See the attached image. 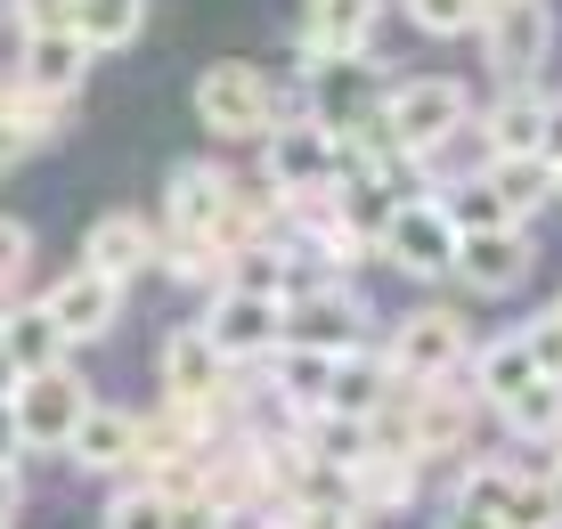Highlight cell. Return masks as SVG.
Masks as SVG:
<instances>
[{
	"mask_svg": "<svg viewBox=\"0 0 562 529\" xmlns=\"http://www.w3.org/2000/svg\"><path fill=\"white\" fill-rule=\"evenodd\" d=\"M139 0H74V42H82L90 57L99 49H123V42H139Z\"/></svg>",
	"mask_w": 562,
	"mask_h": 529,
	"instance_id": "cell-26",
	"label": "cell"
},
{
	"mask_svg": "<svg viewBox=\"0 0 562 529\" xmlns=\"http://www.w3.org/2000/svg\"><path fill=\"white\" fill-rule=\"evenodd\" d=\"M375 123H383V147L392 155H432V147H449L464 131V82H449V74L400 82V90H383Z\"/></svg>",
	"mask_w": 562,
	"mask_h": 529,
	"instance_id": "cell-1",
	"label": "cell"
},
{
	"mask_svg": "<svg viewBox=\"0 0 562 529\" xmlns=\"http://www.w3.org/2000/svg\"><path fill=\"white\" fill-rule=\"evenodd\" d=\"M278 318H285V293H254V285H228L204 318V342L221 350L228 367L237 359H269L278 350Z\"/></svg>",
	"mask_w": 562,
	"mask_h": 529,
	"instance_id": "cell-6",
	"label": "cell"
},
{
	"mask_svg": "<svg viewBox=\"0 0 562 529\" xmlns=\"http://www.w3.org/2000/svg\"><path fill=\"white\" fill-rule=\"evenodd\" d=\"M554 309H562V302H554Z\"/></svg>",
	"mask_w": 562,
	"mask_h": 529,
	"instance_id": "cell-47",
	"label": "cell"
},
{
	"mask_svg": "<svg viewBox=\"0 0 562 529\" xmlns=\"http://www.w3.org/2000/svg\"><path fill=\"white\" fill-rule=\"evenodd\" d=\"M302 106H310V131H326V139H351V131L375 123L383 82H375V66H367V57H310Z\"/></svg>",
	"mask_w": 562,
	"mask_h": 529,
	"instance_id": "cell-3",
	"label": "cell"
},
{
	"mask_svg": "<svg viewBox=\"0 0 562 529\" xmlns=\"http://www.w3.org/2000/svg\"><path fill=\"white\" fill-rule=\"evenodd\" d=\"M408 497H416V457L367 448V457L351 464V514H400Z\"/></svg>",
	"mask_w": 562,
	"mask_h": 529,
	"instance_id": "cell-21",
	"label": "cell"
},
{
	"mask_svg": "<svg viewBox=\"0 0 562 529\" xmlns=\"http://www.w3.org/2000/svg\"><path fill=\"white\" fill-rule=\"evenodd\" d=\"M449 278H464L473 293H514L530 278V237H521V221L506 228H473V237H457V261Z\"/></svg>",
	"mask_w": 562,
	"mask_h": 529,
	"instance_id": "cell-11",
	"label": "cell"
},
{
	"mask_svg": "<svg viewBox=\"0 0 562 529\" xmlns=\"http://www.w3.org/2000/svg\"><path fill=\"white\" fill-rule=\"evenodd\" d=\"M326 375H335V350H302V342L269 350V391L294 399V407H318L326 399Z\"/></svg>",
	"mask_w": 562,
	"mask_h": 529,
	"instance_id": "cell-24",
	"label": "cell"
},
{
	"mask_svg": "<svg viewBox=\"0 0 562 529\" xmlns=\"http://www.w3.org/2000/svg\"><path fill=\"white\" fill-rule=\"evenodd\" d=\"M164 505H171V488H155V481H131V488H114V505H106V529H164Z\"/></svg>",
	"mask_w": 562,
	"mask_h": 529,
	"instance_id": "cell-30",
	"label": "cell"
},
{
	"mask_svg": "<svg viewBox=\"0 0 562 529\" xmlns=\"http://www.w3.org/2000/svg\"><path fill=\"white\" fill-rule=\"evenodd\" d=\"M383 252H392L408 278H449V261H457V228L440 221L432 195H400L392 221H383Z\"/></svg>",
	"mask_w": 562,
	"mask_h": 529,
	"instance_id": "cell-7",
	"label": "cell"
},
{
	"mask_svg": "<svg viewBox=\"0 0 562 529\" xmlns=\"http://www.w3.org/2000/svg\"><path fill=\"white\" fill-rule=\"evenodd\" d=\"M481 188L506 204V221H521V212H538V204L554 195V164H538V155H497Z\"/></svg>",
	"mask_w": 562,
	"mask_h": 529,
	"instance_id": "cell-25",
	"label": "cell"
},
{
	"mask_svg": "<svg viewBox=\"0 0 562 529\" xmlns=\"http://www.w3.org/2000/svg\"><path fill=\"white\" fill-rule=\"evenodd\" d=\"M42 309L57 318V335L66 342H99L114 318H123V285L99 278V269H66L49 293H42Z\"/></svg>",
	"mask_w": 562,
	"mask_h": 529,
	"instance_id": "cell-12",
	"label": "cell"
},
{
	"mask_svg": "<svg viewBox=\"0 0 562 529\" xmlns=\"http://www.w3.org/2000/svg\"><path fill=\"white\" fill-rule=\"evenodd\" d=\"M538 123H547V98L530 82H506V98L481 123V139H490V155H538Z\"/></svg>",
	"mask_w": 562,
	"mask_h": 529,
	"instance_id": "cell-23",
	"label": "cell"
},
{
	"mask_svg": "<svg viewBox=\"0 0 562 529\" xmlns=\"http://www.w3.org/2000/svg\"><path fill=\"white\" fill-rule=\"evenodd\" d=\"M440 529H497L490 514H464V505H449V521H440Z\"/></svg>",
	"mask_w": 562,
	"mask_h": 529,
	"instance_id": "cell-42",
	"label": "cell"
},
{
	"mask_svg": "<svg viewBox=\"0 0 562 529\" xmlns=\"http://www.w3.org/2000/svg\"><path fill=\"white\" fill-rule=\"evenodd\" d=\"M90 74V49L74 42V33H25V66H16V82L42 90V98H74Z\"/></svg>",
	"mask_w": 562,
	"mask_h": 529,
	"instance_id": "cell-20",
	"label": "cell"
},
{
	"mask_svg": "<svg viewBox=\"0 0 562 529\" xmlns=\"http://www.w3.org/2000/svg\"><path fill=\"white\" fill-rule=\"evenodd\" d=\"M521 342H530V367L547 383H562V309H547L538 326H521Z\"/></svg>",
	"mask_w": 562,
	"mask_h": 529,
	"instance_id": "cell-34",
	"label": "cell"
},
{
	"mask_svg": "<svg viewBox=\"0 0 562 529\" xmlns=\"http://www.w3.org/2000/svg\"><path fill=\"white\" fill-rule=\"evenodd\" d=\"M554 195H562V164H554Z\"/></svg>",
	"mask_w": 562,
	"mask_h": 529,
	"instance_id": "cell-46",
	"label": "cell"
},
{
	"mask_svg": "<svg viewBox=\"0 0 562 529\" xmlns=\"http://www.w3.org/2000/svg\"><path fill=\"white\" fill-rule=\"evenodd\" d=\"M221 375H228V359L204 342V326H180V335L164 342V391L180 407H204V399H221Z\"/></svg>",
	"mask_w": 562,
	"mask_h": 529,
	"instance_id": "cell-17",
	"label": "cell"
},
{
	"mask_svg": "<svg viewBox=\"0 0 562 529\" xmlns=\"http://www.w3.org/2000/svg\"><path fill=\"white\" fill-rule=\"evenodd\" d=\"M196 114H204V131H221V139H261V131L285 114V98H278V82H269L261 66L221 57V66H204V82H196Z\"/></svg>",
	"mask_w": 562,
	"mask_h": 529,
	"instance_id": "cell-2",
	"label": "cell"
},
{
	"mask_svg": "<svg viewBox=\"0 0 562 529\" xmlns=\"http://www.w3.org/2000/svg\"><path fill=\"white\" fill-rule=\"evenodd\" d=\"M90 407V383L74 367H42V375H16L9 383V424H16V448H66V432L82 424Z\"/></svg>",
	"mask_w": 562,
	"mask_h": 529,
	"instance_id": "cell-4",
	"label": "cell"
},
{
	"mask_svg": "<svg viewBox=\"0 0 562 529\" xmlns=\"http://www.w3.org/2000/svg\"><path fill=\"white\" fill-rule=\"evenodd\" d=\"M16 25L25 33H74V0H16Z\"/></svg>",
	"mask_w": 562,
	"mask_h": 529,
	"instance_id": "cell-36",
	"label": "cell"
},
{
	"mask_svg": "<svg viewBox=\"0 0 562 529\" xmlns=\"http://www.w3.org/2000/svg\"><path fill=\"white\" fill-rule=\"evenodd\" d=\"M278 342H302V350H359L367 342V302L342 285H318L302 302H285L278 318Z\"/></svg>",
	"mask_w": 562,
	"mask_h": 529,
	"instance_id": "cell-8",
	"label": "cell"
},
{
	"mask_svg": "<svg viewBox=\"0 0 562 529\" xmlns=\"http://www.w3.org/2000/svg\"><path fill=\"white\" fill-rule=\"evenodd\" d=\"M164 204H171V237H212L221 245V221H228V204H237V180L212 171V164H180Z\"/></svg>",
	"mask_w": 562,
	"mask_h": 529,
	"instance_id": "cell-13",
	"label": "cell"
},
{
	"mask_svg": "<svg viewBox=\"0 0 562 529\" xmlns=\"http://www.w3.org/2000/svg\"><path fill=\"white\" fill-rule=\"evenodd\" d=\"M481 9H490V0H408V16L432 33V42H457L464 25H481Z\"/></svg>",
	"mask_w": 562,
	"mask_h": 529,
	"instance_id": "cell-32",
	"label": "cell"
},
{
	"mask_svg": "<svg viewBox=\"0 0 562 529\" xmlns=\"http://www.w3.org/2000/svg\"><path fill=\"white\" fill-rule=\"evenodd\" d=\"M0 342H9V367H16V375L66 367V335H57V318H49L42 302H16L9 318H0Z\"/></svg>",
	"mask_w": 562,
	"mask_h": 529,
	"instance_id": "cell-22",
	"label": "cell"
},
{
	"mask_svg": "<svg viewBox=\"0 0 562 529\" xmlns=\"http://www.w3.org/2000/svg\"><path fill=\"white\" fill-rule=\"evenodd\" d=\"M164 529H228V505H212L204 488H188V497L164 505Z\"/></svg>",
	"mask_w": 562,
	"mask_h": 529,
	"instance_id": "cell-35",
	"label": "cell"
},
{
	"mask_svg": "<svg viewBox=\"0 0 562 529\" xmlns=\"http://www.w3.org/2000/svg\"><path fill=\"white\" fill-rule=\"evenodd\" d=\"M66 457L74 473H123V464H139V424L123 416V407H82V424L66 432Z\"/></svg>",
	"mask_w": 562,
	"mask_h": 529,
	"instance_id": "cell-14",
	"label": "cell"
},
{
	"mask_svg": "<svg viewBox=\"0 0 562 529\" xmlns=\"http://www.w3.org/2000/svg\"><path fill=\"white\" fill-rule=\"evenodd\" d=\"M25 261H33V237H25L16 221H0V285L25 278Z\"/></svg>",
	"mask_w": 562,
	"mask_h": 529,
	"instance_id": "cell-37",
	"label": "cell"
},
{
	"mask_svg": "<svg viewBox=\"0 0 562 529\" xmlns=\"http://www.w3.org/2000/svg\"><path fill=\"white\" fill-rule=\"evenodd\" d=\"M538 164H562V98H547V123H538Z\"/></svg>",
	"mask_w": 562,
	"mask_h": 529,
	"instance_id": "cell-40",
	"label": "cell"
},
{
	"mask_svg": "<svg viewBox=\"0 0 562 529\" xmlns=\"http://www.w3.org/2000/svg\"><path fill=\"white\" fill-rule=\"evenodd\" d=\"M440 221L457 228V237H473V228H506V204H497L490 188H457V195H432Z\"/></svg>",
	"mask_w": 562,
	"mask_h": 529,
	"instance_id": "cell-31",
	"label": "cell"
},
{
	"mask_svg": "<svg viewBox=\"0 0 562 529\" xmlns=\"http://www.w3.org/2000/svg\"><path fill=\"white\" fill-rule=\"evenodd\" d=\"M335 188V139L310 123H269V195H326Z\"/></svg>",
	"mask_w": 562,
	"mask_h": 529,
	"instance_id": "cell-10",
	"label": "cell"
},
{
	"mask_svg": "<svg viewBox=\"0 0 562 529\" xmlns=\"http://www.w3.org/2000/svg\"><path fill=\"white\" fill-rule=\"evenodd\" d=\"M481 49H490V74L506 82H530L554 49V9L547 0H490L481 9Z\"/></svg>",
	"mask_w": 562,
	"mask_h": 529,
	"instance_id": "cell-5",
	"label": "cell"
},
{
	"mask_svg": "<svg viewBox=\"0 0 562 529\" xmlns=\"http://www.w3.org/2000/svg\"><path fill=\"white\" fill-rule=\"evenodd\" d=\"M497 529H562L554 521V497H547V473H514L506 497H497Z\"/></svg>",
	"mask_w": 562,
	"mask_h": 529,
	"instance_id": "cell-29",
	"label": "cell"
},
{
	"mask_svg": "<svg viewBox=\"0 0 562 529\" xmlns=\"http://www.w3.org/2000/svg\"><path fill=\"white\" fill-rule=\"evenodd\" d=\"M383 359H392L400 383H440V375H457V367H464V318H449V309H416Z\"/></svg>",
	"mask_w": 562,
	"mask_h": 529,
	"instance_id": "cell-9",
	"label": "cell"
},
{
	"mask_svg": "<svg viewBox=\"0 0 562 529\" xmlns=\"http://www.w3.org/2000/svg\"><path fill=\"white\" fill-rule=\"evenodd\" d=\"M294 448H302V457H318V464H342V473H351L367 448H375V424H367V416H342V407H302Z\"/></svg>",
	"mask_w": 562,
	"mask_h": 529,
	"instance_id": "cell-19",
	"label": "cell"
},
{
	"mask_svg": "<svg viewBox=\"0 0 562 529\" xmlns=\"http://www.w3.org/2000/svg\"><path fill=\"white\" fill-rule=\"evenodd\" d=\"M547 473H562V432H554V464H547Z\"/></svg>",
	"mask_w": 562,
	"mask_h": 529,
	"instance_id": "cell-45",
	"label": "cell"
},
{
	"mask_svg": "<svg viewBox=\"0 0 562 529\" xmlns=\"http://www.w3.org/2000/svg\"><path fill=\"white\" fill-rule=\"evenodd\" d=\"M530 375H538V367H530V342H521V335H497V342L473 359V383H481V399H514V391L530 383Z\"/></svg>",
	"mask_w": 562,
	"mask_h": 529,
	"instance_id": "cell-28",
	"label": "cell"
},
{
	"mask_svg": "<svg viewBox=\"0 0 562 529\" xmlns=\"http://www.w3.org/2000/svg\"><path fill=\"white\" fill-rule=\"evenodd\" d=\"M9 383H16V367H9V342H0V399H9Z\"/></svg>",
	"mask_w": 562,
	"mask_h": 529,
	"instance_id": "cell-44",
	"label": "cell"
},
{
	"mask_svg": "<svg viewBox=\"0 0 562 529\" xmlns=\"http://www.w3.org/2000/svg\"><path fill=\"white\" fill-rule=\"evenodd\" d=\"M9 448H16V424H9V399H0V464H9Z\"/></svg>",
	"mask_w": 562,
	"mask_h": 529,
	"instance_id": "cell-43",
	"label": "cell"
},
{
	"mask_svg": "<svg viewBox=\"0 0 562 529\" xmlns=\"http://www.w3.org/2000/svg\"><path fill=\"white\" fill-rule=\"evenodd\" d=\"M497 407H506L514 440H554L562 432V383H547V375H530L514 399H497Z\"/></svg>",
	"mask_w": 562,
	"mask_h": 529,
	"instance_id": "cell-27",
	"label": "cell"
},
{
	"mask_svg": "<svg viewBox=\"0 0 562 529\" xmlns=\"http://www.w3.org/2000/svg\"><path fill=\"white\" fill-rule=\"evenodd\" d=\"M285 529H367V514H351V505H318V514H294Z\"/></svg>",
	"mask_w": 562,
	"mask_h": 529,
	"instance_id": "cell-39",
	"label": "cell"
},
{
	"mask_svg": "<svg viewBox=\"0 0 562 529\" xmlns=\"http://www.w3.org/2000/svg\"><path fill=\"white\" fill-rule=\"evenodd\" d=\"M155 261V228L139 221V212H106V221H90V245H82V269H99V278L123 285L131 269Z\"/></svg>",
	"mask_w": 562,
	"mask_h": 529,
	"instance_id": "cell-18",
	"label": "cell"
},
{
	"mask_svg": "<svg viewBox=\"0 0 562 529\" xmlns=\"http://www.w3.org/2000/svg\"><path fill=\"white\" fill-rule=\"evenodd\" d=\"M33 147H42V139H33V131H25V123H16V114H9V106H0V171H9V164H25V155H33Z\"/></svg>",
	"mask_w": 562,
	"mask_h": 529,
	"instance_id": "cell-38",
	"label": "cell"
},
{
	"mask_svg": "<svg viewBox=\"0 0 562 529\" xmlns=\"http://www.w3.org/2000/svg\"><path fill=\"white\" fill-rule=\"evenodd\" d=\"M221 269H228V245H212V237H171V278L204 285V278H221Z\"/></svg>",
	"mask_w": 562,
	"mask_h": 529,
	"instance_id": "cell-33",
	"label": "cell"
},
{
	"mask_svg": "<svg viewBox=\"0 0 562 529\" xmlns=\"http://www.w3.org/2000/svg\"><path fill=\"white\" fill-rule=\"evenodd\" d=\"M367 42H375V0H310L302 9L310 57H367Z\"/></svg>",
	"mask_w": 562,
	"mask_h": 529,
	"instance_id": "cell-15",
	"label": "cell"
},
{
	"mask_svg": "<svg viewBox=\"0 0 562 529\" xmlns=\"http://www.w3.org/2000/svg\"><path fill=\"white\" fill-rule=\"evenodd\" d=\"M392 391H400L392 359L359 342V350H335V375H326V399H318V407H342V416H375Z\"/></svg>",
	"mask_w": 562,
	"mask_h": 529,
	"instance_id": "cell-16",
	"label": "cell"
},
{
	"mask_svg": "<svg viewBox=\"0 0 562 529\" xmlns=\"http://www.w3.org/2000/svg\"><path fill=\"white\" fill-rule=\"evenodd\" d=\"M9 514H16V464H0V529H9Z\"/></svg>",
	"mask_w": 562,
	"mask_h": 529,
	"instance_id": "cell-41",
	"label": "cell"
}]
</instances>
